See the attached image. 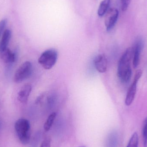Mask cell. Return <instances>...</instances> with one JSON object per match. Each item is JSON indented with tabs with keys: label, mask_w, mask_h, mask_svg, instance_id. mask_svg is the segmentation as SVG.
Here are the masks:
<instances>
[{
	"label": "cell",
	"mask_w": 147,
	"mask_h": 147,
	"mask_svg": "<svg viewBox=\"0 0 147 147\" xmlns=\"http://www.w3.org/2000/svg\"><path fill=\"white\" fill-rule=\"evenodd\" d=\"M142 74V70H138L136 72L134 81L129 86L126 95L125 103L127 106H129L131 105L134 100L136 95L137 83Z\"/></svg>",
	"instance_id": "cell-5"
},
{
	"label": "cell",
	"mask_w": 147,
	"mask_h": 147,
	"mask_svg": "<svg viewBox=\"0 0 147 147\" xmlns=\"http://www.w3.org/2000/svg\"><path fill=\"white\" fill-rule=\"evenodd\" d=\"M143 143L145 147L147 146V117L144 120L142 128Z\"/></svg>",
	"instance_id": "cell-16"
},
{
	"label": "cell",
	"mask_w": 147,
	"mask_h": 147,
	"mask_svg": "<svg viewBox=\"0 0 147 147\" xmlns=\"http://www.w3.org/2000/svg\"><path fill=\"white\" fill-rule=\"evenodd\" d=\"M15 129L18 139L23 145H27L30 142L31 126L28 120L24 118L17 120L15 124Z\"/></svg>",
	"instance_id": "cell-2"
},
{
	"label": "cell",
	"mask_w": 147,
	"mask_h": 147,
	"mask_svg": "<svg viewBox=\"0 0 147 147\" xmlns=\"http://www.w3.org/2000/svg\"><path fill=\"white\" fill-rule=\"evenodd\" d=\"M85 147L81 146V147Z\"/></svg>",
	"instance_id": "cell-21"
},
{
	"label": "cell",
	"mask_w": 147,
	"mask_h": 147,
	"mask_svg": "<svg viewBox=\"0 0 147 147\" xmlns=\"http://www.w3.org/2000/svg\"><path fill=\"white\" fill-rule=\"evenodd\" d=\"M131 0H121V6L123 11H125L127 9Z\"/></svg>",
	"instance_id": "cell-18"
},
{
	"label": "cell",
	"mask_w": 147,
	"mask_h": 147,
	"mask_svg": "<svg viewBox=\"0 0 147 147\" xmlns=\"http://www.w3.org/2000/svg\"><path fill=\"white\" fill-rule=\"evenodd\" d=\"M118 134L116 131L110 133L106 140V147H117Z\"/></svg>",
	"instance_id": "cell-12"
},
{
	"label": "cell",
	"mask_w": 147,
	"mask_h": 147,
	"mask_svg": "<svg viewBox=\"0 0 147 147\" xmlns=\"http://www.w3.org/2000/svg\"><path fill=\"white\" fill-rule=\"evenodd\" d=\"M144 47V41L141 38H139L136 41L134 49L133 48V65L134 68H137L140 63V55Z\"/></svg>",
	"instance_id": "cell-7"
},
{
	"label": "cell",
	"mask_w": 147,
	"mask_h": 147,
	"mask_svg": "<svg viewBox=\"0 0 147 147\" xmlns=\"http://www.w3.org/2000/svg\"><path fill=\"white\" fill-rule=\"evenodd\" d=\"M12 36V32L9 29L5 30L0 41V52L7 48Z\"/></svg>",
	"instance_id": "cell-11"
},
{
	"label": "cell",
	"mask_w": 147,
	"mask_h": 147,
	"mask_svg": "<svg viewBox=\"0 0 147 147\" xmlns=\"http://www.w3.org/2000/svg\"><path fill=\"white\" fill-rule=\"evenodd\" d=\"M133 55V48H127L120 59L117 66V74L122 83L127 84L131 79L132 71L131 61Z\"/></svg>",
	"instance_id": "cell-1"
},
{
	"label": "cell",
	"mask_w": 147,
	"mask_h": 147,
	"mask_svg": "<svg viewBox=\"0 0 147 147\" xmlns=\"http://www.w3.org/2000/svg\"><path fill=\"white\" fill-rule=\"evenodd\" d=\"M139 136L136 133H134L131 136L127 147H138Z\"/></svg>",
	"instance_id": "cell-15"
},
{
	"label": "cell",
	"mask_w": 147,
	"mask_h": 147,
	"mask_svg": "<svg viewBox=\"0 0 147 147\" xmlns=\"http://www.w3.org/2000/svg\"><path fill=\"white\" fill-rule=\"evenodd\" d=\"M56 116H57V114L55 112H53L48 117L47 120L45 123V125H44V129H45V131L47 132L51 129V127L52 126L53 124L55 121Z\"/></svg>",
	"instance_id": "cell-14"
},
{
	"label": "cell",
	"mask_w": 147,
	"mask_h": 147,
	"mask_svg": "<svg viewBox=\"0 0 147 147\" xmlns=\"http://www.w3.org/2000/svg\"><path fill=\"white\" fill-rule=\"evenodd\" d=\"M7 24V20L6 19H3L0 21V38L5 31V28Z\"/></svg>",
	"instance_id": "cell-17"
},
{
	"label": "cell",
	"mask_w": 147,
	"mask_h": 147,
	"mask_svg": "<svg viewBox=\"0 0 147 147\" xmlns=\"http://www.w3.org/2000/svg\"><path fill=\"white\" fill-rule=\"evenodd\" d=\"M0 57L6 63H12L16 60L15 54L8 48L0 52Z\"/></svg>",
	"instance_id": "cell-10"
},
{
	"label": "cell",
	"mask_w": 147,
	"mask_h": 147,
	"mask_svg": "<svg viewBox=\"0 0 147 147\" xmlns=\"http://www.w3.org/2000/svg\"><path fill=\"white\" fill-rule=\"evenodd\" d=\"M32 86L29 84L24 85L18 93V100L22 104H26L32 92Z\"/></svg>",
	"instance_id": "cell-9"
},
{
	"label": "cell",
	"mask_w": 147,
	"mask_h": 147,
	"mask_svg": "<svg viewBox=\"0 0 147 147\" xmlns=\"http://www.w3.org/2000/svg\"><path fill=\"white\" fill-rule=\"evenodd\" d=\"M94 63L96 69L99 73H105L107 71L108 62L105 54L98 55L94 59Z\"/></svg>",
	"instance_id": "cell-8"
},
{
	"label": "cell",
	"mask_w": 147,
	"mask_h": 147,
	"mask_svg": "<svg viewBox=\"0 0 147 147\" xmlns=\"http://www.w3.org/2000/svg\"><path fill=\"white\" fill-rule=\"evenodd\" d=\"M51 140L50 138L45 139L41 143L40 147H51Z\"/></svg>",
	"instance_id": "cell-19"
},
{
	"label": "cell",
	"mask_w": 147,
	"mask_h": 147,
	"mask_svg": "<svg viewBox=\"0 0 147 147\" xmlns=\"http://www.w3.org/2000/svg\"><path fill=\"white\" fill-rule=\"evenodd\" d=\"M105 24L107 31H110L114 27L119 16V11L115 8L109 9L105 14Z\"/></svg>",
	"instance_id": "cell-6"
},
{
	"label": "cell",
	"mask_w": 147,
	"mask_h": 147,
	"mask_svg": "<svg viewBox=\"0 0 147 147\" xmlns=\"http://www.w3.org/2000/svg\"><path fill=\"white\" fill-rule=\"evenodd\" d=\"M38 138H36V140H34L33 143L32 144V147H36V145H37L38 143V142H37V140H38Z\"/></svg>",
	"instance_id": "cell-20"
},
{
	"label": "cell",
	"mask_w": 147,
	"mask_h": 147,
	"mask_svg": "<svg viewBox=\"0 0 147 147\" xmlns=\"http://www.w3.org/2000/svg\"><path fill=\"white\" fill-rule=\"evenodd\" d=\"M111 0H103L101 3L98 9V14L99 16H102L107 13L109 9Z\"/></svg>",
	"instance_id": "cell-13"
},
{
	"label": "cell",
	"mask_w": 147,
	"mask_h": 147,
	"mask_svg": "<svg viewBox=\"0 0 147 147\" xmlns=\"http://www.w3.org/2000/svg\"><path fill=\"white\" fill-rule=\"evenodd\" d=\"M57 59V51L51 49L44 51L39 58L38 61L44 69L50 70L56 64Z\"/></svg>",
	"instance_id": "cell-3"
},
{
	"label": "cell",
	"mask_w": 147,
	"mask_h": 147,
	"mask_svg": "<svg viewBox=\"0 0 147 147\" xmlns=\"http://www.w3.org/2000/svg\"><path fill=\"white\" fill-rule=\"evenodd\" d=\"M32 72V65L29 61L22 63L16 70L13 77V80L16 83H20L30 77Z\"/></svg>",
	"instance_id": "cell-4"
}]
</instances>
